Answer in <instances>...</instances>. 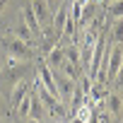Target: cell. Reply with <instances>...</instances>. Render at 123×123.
Returning a JSON list of instances; mask_svg holds the SVG:
<instances>
[{"label": "cell", "mask_w": 123, "mask_h": 123, "mask_svg": "<svg viewBox=\"0 0 123 123\" xmlns=\"http://www.w3.org/2000/svg\"><path fill=\"white\" fill-rule=\"evenodd\" d=\"M77 3H80V5H85V3H89V0H77Z\"/></svg>", "instance_id": "obj_26"}, {"label": "cell", "mask_w": 123, "mask_h": 123, "mask_svg": "<svg viewBox=\"0 0 123 123\" xmlns=\"http://www.w3.org/2000/svg\"><path fill=\"white\" fill-rule=\"evenodd\" d=\"M121 104H123V97H121Z\"/></svg>", "instance_id": "obj_30"}, {"label": "cell", "mask_w": 123, "mask_h": 123, "mask_svg": "<svg viewBox=\"0 0 123 123\" xmlns=\"http://www.w3.org/2000/svg\"><path fill=\"white\" fill-rule=\"evenodd\" d=\"M70 123H85V118H82V116H75V118H73Z\"/></svg>", "instance_id": "obj_22"}, {"label": "cell", "mask_w": 123, "mask_h": 123, "mask_svg": "<svg viewBox=\"0 0 123 123\" xmlns=\"http://www.w3.org/2000/svg\"><path fill=\"white\" fill-rule=\"evenodd\" d=\"M12 87H15V89H12V97H10V106H17V104L31 92V85H29L27 80H19V82L12 85Z\"/></svg>", "instance_id": "obj_8"}, {"label": "cell", "mask_w": 123, "mask_h": 123, "mask_svg": "<svg viewBox=\"0 0 123 123\" xmlns=\"http://www.w3.org/2000/svg\"><path fill=\"white\" fill-rule=\"evenodd\" d=\"M121 65H123V43H118V46L109 53V63H106V77H109V82L116 77V73H118Z\"/></svg>", "instance_id": "obj_4"}, {"label": "cell", "mask_w": 123, "mask_h": 123, "mask_svg": "<svg viewBox=\"0 0 123 123\" xmlns=\"http://www.w3.org/2000/svg\"><path fill=\"white\" fill-rule=\"evenodd\" d=\"M22 19H24V24L29 27L31 34H41V24H39V19H36L31 5H24V7H22Z\"/></svg>", "instance_id": "obj_9"}, {"label": "cell", "mask_w": 123, "mask_h": 123, "mask_svg": "<svg viewBox=\"0 0 123 123\" xmlns=\"http://www.w3.org/2000/svg\"><path fill=\"white\" fill-rule=\"evenodd\" d=\"M99 12V5L97 3H92V0H89V3H85L82 5V15H80V22H77V29L80 27H87L92 19H94V15Z\"/></svg>", "instance_id": "obj_10"}, {"label": "cell", "mask_w": 123, "mask_h": 123, "mask_svg": "<svg viewBox=\"0 0 123 123\" xmlns=\"http://www.w3.org/2000/svg\"><path fill=\"white\" fill-rule=\"evenodd\" d=\"M111 29H113V31H111V34H113V41H116V43H123V22L118 19Z\"/></svg>", "instance_id": "obj_19"}, {"label": "cell", "mask_w": 123, "mask_h": 123, "mask_svg": "<svg viewBox=\"0 0 123 123\" xmlns=\"http://www.w3.org/2000/svg\"><path fill=\"white\" fill-rule=\"evenodd\" d=\"M51 3H53V0H48V5H51Z\"/></svg>", "instance_id": "obj_29"}, {"label": "cell", "mask_w": 123, "mask_h": 123, "mask_svg": "<svg viewBox=\"0 0 123 123\" xmlns=\"http://www.w3.org/2000/svg\"><path fill=\"white\" fill-rule=\"evenodd\" d=\"M24 63H27V60H19V63H12V65H3L0 75H3V80H5V82H10V87H12V85H17L19 80H24V73H27Z\"/></svg>", "instance_id": "obj_2"}, {"label": "cell", "mask_w": 123, "mask_h": 123, "mask_svg": "<svg viewBox=\"0 0 123 123\" xmlns=\"http://www.w3.org/2000/svg\"><path fill=\"white\" fill-rule=\"evenodd\" d=\"M3 48H5V53L7 55H12V58H19V60H31V48L34 46H29L27 41H22L19 36H5L3 39Z\"/></svg>", "instance_id": "obj_1"}, {"label": "cell", "mask_w": 123, "mask_h": 123, "mask_svg": "<svg viewBox=\"0 0 123 123\" xmlns=\"http://www.w3.org/2000/svg\"><path fill=\"white\" fill-rule=\"evenodd\" d=\"M113 80H116L118 85H123V65L118 68V73H116V77H113Z\"/></svg>", "instance_id": "obj_21"}, {"label": "cell", "mask_w": 123, "mask_h": 123, "mask_svg": "<svg viewBox=\"0 0 123 123\" xmlns=\"http://www.w3.org/2000/svg\"><path fill=\"white\" fill-rule=\"evenodd\" d=\"M3 65H5V60H3V55H0V70H3Z\"/></svg>", "instance_id": "obj_25"}, {"label": "cell", "mask_w": 123, "mask_h": 123, "mask_svg": "<svg viewBox=\"0 0 123 123\" xmlns=\"http://www.w3.org/2000/svg\"><path fill=\"white\" fill-rule=\"evenodd\" d=\"M15 36H19V39H22V41H27V43H29V46H34V41H31V31H29V27H27V24H24V22H22V24H17V27H15Z\"/></svg>", "instance_id": "obj_15"}, {"label": "cell", "mask_w": 123, "mask_h": 123, "mask_svg": "<svg viewBox=\"0 0 123 123\" xmlns=\"http://www.w3.org/2000/svg\"><path fill=\"white\" fill-rule=\"evenodd\" d=\"M27 121H29V123H39V121H34V118H27Z\"/></svg>", "instance_id": "obj_27"}, {"label": "cell", "mask_w": 123, "mask_h": 123, "mask_svg": "<svg viewBox=\"0 0 123 123\" xmlns=\"http://www.w3.org/2000/svg\"><path fill=\"white\" fill-rule=\"evenodd\" d=\"M109 113L111 116H123V104H121V94H109Z\"/></svg>", "instance_id": "obj_13"}, {"label": "cell", "mask_w": 123, "mask_h": 123, "mask_svg": "<svg viewBox=\"0 0 123 123\" xmlns=\"http://www.w3.org/2000/svg\"><path fill=\"white\" fill-rule=\"evenodd\" d=\"M109 15L113 19H123V0H113V3H109Z\"/></svg>", "instance_id": "obj_16"}, {"label": "cell", "mask_w": 123, "mask_h": 123, "mask_svg": "<svg viewBox=\"0 0 123 123\" xmlns=\"http://www.w3.org/2000/svg\"><path fill=\"white\" fill-rule=\"evenodd\" d=\"M109 3H113V0H109ZM109 3H106V5H109Z\"/></svg>", "instance_id": "obj_28"}, {"label": "cell", "mask_w": 123, "mask_h": 123, "mask_svg": "<svg viewBox=\"0 0 123 123\" xmlns=\"http://www.w3.org/2000/svg\"><path fill=\"white\" fill-rule=\"evenodd\" d=\"M60 70H63V75H68V77H73L75 82H77V80H80V77L85 75V73H82V68H77V65H73L70 60H63V63H60Z\"/></svg>", "instance_id": "obj_12"}, {"label": "cell", "mask_w": 123, "mask_h": 123, "mask_svg": "<svg viewBox=\"0 0 123 123\" xmlns=\"http://www.w3.org/2000/svg\"><path fill=\"white\" fill-rule=\"evenodd\" d=\"M63 36H70V39H75L77 36V22L68 15V19H65V27H63Z\"/></svg>", "instance_id": "obj_17"}, {"label": "cell", "mask_w": 123, "mask_h": 123, "mask_svg": "<svg viewBox=\"0 0 123 123\" xmlns=\"http://www.w3.org/2000/svg\"><path fill=\"white\" fill-rule=\"evenodd\" d=\"M97 123H111V113L109 111H99L97 113Z\"/></svg>", "instance_id": "obj_20"}, {"label": "cell", "mask_w": 123, "mask_h": 123, "mask_svg": "<svg viewBox=\"0 0 123 123\" xmlns=\"http://www.w3.org/2000/svg\"><path fill=\"white\" fill-rule=\"evenodd\" d=\"M55 75V87H58V97H60V101H70V97H73V92H75V87H77V82L73 80V77H68V75H63V73H53Z\"/></svg>", "instance_id": "obj_3"}, {"label": "cell", "mask_w": 123, "mask_h": 123, "mask_svg": "<svg viewBox=\"0 0 123 123\" xmlns=\"http://www.w3.org/2000/svg\"><path fill=\"white\" fill-rule=\"evenodd\" d=\"M31 10H34L39 24L48 22V0H31Z\"/></svg>", "instance_id": "obj_11"}, {"label": "cell", "mask_w": 123, "mask_h": 123, "mask_svg": "<svg viewBox=\"0 0 123 123\" xmlns=\"http://www.w3.org/2000/svg\"><path fill=\"white\" fill-rule=\"evenodd\" d=\"M15 109H17V116L27 118V116H29V94H27V97H24V99H22V101H19Z\"/></svg>", "instance_id": "obj_18"}, {"label": "cell", "mask_w": 123, "mask_h": 123, "mask_svg": "<svg viewBox=\"0 0 123 123\" xmlns=\"http://www.w3.org/2000/svg\"><path fill=\"white\" fill-rule=\"evenodd\" d=\"M121 22H123V19H121Z\"/></svg>", "instance_id": "obj_31"}, {"label": "cell", "mask_w": 123, "mask_h": 123, "mask_svg": "<svg viewBox=\"0 0 123 123\" xmlns=\"http://www.w3.org/2000/svg\"><path fill=\"white\" fill-rule=\"evenodd\" d=\"M63 60H65V48L53 43V46L46 51V60H43V63H46L48 68H53V70H55V68H60V63H63Z\"/></svg>", "instance_id": "obj_7"}, {"label": "cell", "mask_w": 123, "mask_h": 123, "mask_svg": "<svg viewBox=\"0 0 123 123\" xmlns=\"http://www.w3.org/2000/svg\"><path fill=\"white\" fill-rule=\"evenodd\" d=\"M68 15H70V5L68 3H63L58 10H55V15H53V19H51V29L58 34V36H63V27H65V19H68Z\"/></svg>", "instance_id": "obj_5"}, {"label": "cell", "mask_w": 123, "mask_h": 123, "mask_svg": "<svg viewBox=\"0 0 123 123\" xmlns=\"http://www.w3.org/2000/svg\"><path fill=\"white\" fill-rule=\"evenodd\" d=\"M3 111H5V101H3V97H0V116H3Z\"/></svg>", "instance_id": "obj_24"}, {"label": "cell", "mask_w": 123, "mask_h": 123, "mask_svg": "<svg viewBox=\"0 0 123 123\" xmlns=\"http://www.w3.org/2000/svg\"><path fill=\"white\" fill-rule=\"evenodd\" d=\"M43 116H46V109H43V104H41V99H39V94H36V89L31 85V92H29V116L27 118L41 121Z\"/></svg>", "instance_id": "obj_6"}, {"label": "cell", "mask_w": 123, "mask_h": 123, "mask_svg": "<svg viewBox=\"0 0 123 123\" xmlns=\"http://www.w3.org/2000/svg\"><path fill=\"white\" fill-rule=\"evenodd\" d=\"M7 3H10V0H0V12L5 10V5H7Z\"/></svg>", "instance_id": "obj_23"}, {"label": "cell", "mask_w": 123, "mask_h": 123, "mask_svg": "<svg viewBox=\"0 0 123 123\" xmlns=\"http://www.w3.org/2000/svg\"><path fill=\"white\" fill-rule=\"evenodd\" d=\"M65 60H70L73 65L82 68V60H80V48H77V46H68V48H65Z\"/></svg>", "instance_id": "obj_14"}]
</instances>
